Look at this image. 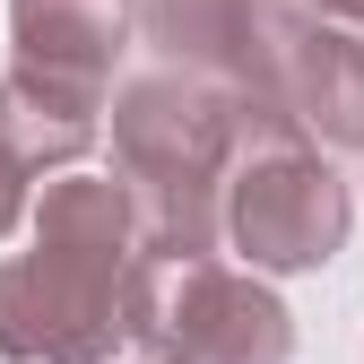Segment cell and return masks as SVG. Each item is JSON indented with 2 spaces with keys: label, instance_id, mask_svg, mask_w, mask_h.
<instances>
[{
  "label": "cell",
  "instance_id": "cell-1",
  "mask_svg": "<svg viewBox=\"0 0 364 364\" xmlns=\"http://www.w3.org/2000/svg\"><path fill=\"white\" fill-rule=\"evenodd\" d=\"M35 252L0 260V364H113L139 269V217L122 173H61L26 200Z\"/></svg>",
  "mask_w": 364,
  "mask_h": 364
},
{
  "label": "cell",
  "instance_id": "cell-2",
  "mask_svg": "<svg viewBox=\"0 0 364 364\" xmlns=\"http://www.w3.org/2000/svg\"><path fill=\"white\" fill-rule=\"evenodd\" d=\"M260 130H295L260 87H225L200 70H148L113 96V156H122V191L139 217V252L156 260H200L225 243V165L243 156Z\"/></svg>",
  "mask_w": 364,
  "mask_h": 364
},
{
  "label": "cell",
  "instance_id": "cell-3",
  "mask_svg": "<svg viewBox=\"0 0 364 364\" xmlns=\"http://www.w3.org/2000/svg\"><path fill=\"white\" fill-rule=\"evenodd\" d=\"M122 347L148 364H287L295 355V312L260 287V269L200 260H139L122 304Z\"/></svg>",
  "mask_w": 364,
  "mask_h": 364
},
{
  "label": "cell",
  "instance_id": "cell-4",
  "mask_svg": "<svg viewBox=\"0 0 364 364\" xmlns=\"http://www.w3.org/2000/svg\"><path fill=\"white\" fill-rule=\"evenodd\" d=\"M225 243H235L260 278H295V269H330L347 243V182L338 165L304 139V130H260L243 139V156L225 165Z\"/></svg>",
  "mask_w": 364,
  "mask_h": 364
},
{
  "label": "cell",
  "instance_id": "cell-5",
  "mask_svg": "<svg viewBox=\"0 0 364 364\" xmlns=\"http://www.w3.org/2000/svg\"><path fill=\"white\" fill-rule=\"evenodd\" d=\"M260 96L278 105L321 156H364V35L338 18H312L304 0L269 35Z\"/></svg>",
  "mask_w": 364,
  "mask_h": 364
},
{
  "label": "cell",
  "instance_id": "cell-6",
  "mask_svg": "<svg viewBox=\"0 0 364 364\" xmlns=\"http://www.w3.org/2000/svg\"><path fill=\"white\" fill-rule=\"evenodd\" d=\"M139 35V0H9V43L18 61L70 87H113V61Z\"/></svg>",
  "mask_w": 364,
  "mask_h": 364
},
{
  "label": "cell",
  "instance_id": "cell-7",
  "mask_svg": "<svg viewBox=\"0 0 364 364\" xmlns=\"http://www.w3.org/2000/svg\"><path fill=\"white\" fill-rule=\"evenodd\" d=\"M96 113L105 96L96 87H70V78H43L26 61L0 70V156H18L26 173H61L96 148Z\"/></svg>",
  "mask_w": 364,
  "mask_h": 364
},
{
  "label": "cell",
  "instance_id": "cell-8",
  "mask_svg": "<svg viewBox=\"0 0 364 364\" xmlns=\"http://www.w3.org/2000/svg\"><path fill=\"white\" fill-rule=\"evenodd\" d=\"M26 182H35V173H26L18 156H0V235H9V225H26Z\"/></svg>",
  "mask_w": 364,
  "mask_h": 364
},
{
  "label": "cell",
  "instance_id": "cell-9",
  "mask_svg": "<svg viewBox=\"0 0 364 364\" xmlns=\"http://www.w3.org/2000/svg\"><path fill=\"white\" fill-rule=\"evenodd\" d=\"M312 18H338V26H364V0H304Z\"/></svg>",
  "mask_w": 364,
  "mask_h": 364
}]
</instances>
